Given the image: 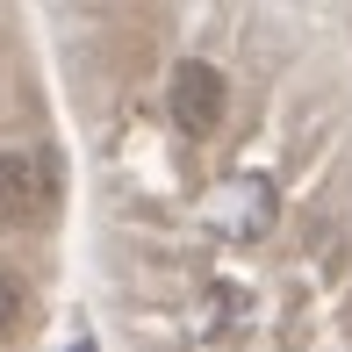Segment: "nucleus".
Instances as JSON below:
<instances>
[{"label": "nucleus", "mask_w": 352, "mask_h": 352, "mask_svg": "<svg viewBox=\"0 0 352 352\" xmlns=\"http://www.w3.org/2000/svg\"><path fill=\"white\" fill-rule=\"evenodd\" d=\"M166 101H173V122H180L187 137H209L216 122H223V72L201 65V58H187V65L173 72Z\"/></svg>", "instance_id": "1"}, {"label": "nucleus", "mask_w": 352, "mask_h": 352, "mask_svg": "<svg viewBox=\"0 0 352 352\" xmlns=\"http://www.w3.org/2000/svg\"><path fill=\"white\" fill-rule=\"evenodd\" d=\"M51 209V166L36 151H0V223H36Z\"/></svg>", "instance_id": "2"}, {"label": "nucleus", "mask_w": 352, "mask_h": 352, "mask_svg": "<svg viewBox=\"0 0 352 352\" xmlns=\"http://www.w3.org/2000/svg\"><path fill=\"white\" fill-rule=\"evenodd\" d=\"M14 309H22V295H14V280H8V274H0V331H8V324H14Z\"/></svg>", "instance_id": "3"}, {"label": "nucleus", "mask_w": 352, "mask_h": 352, "mask_svg": "<svg viewBox=\"0 0 352 352\" xmlns=\"http://www.w3.org/2000/svg\"><path fill=\"white\" fill-rule=\"evenodd\" d=\"M79 352H87V345H79Z\"/></svg>", "instance_id": "4"}]
</instances>
